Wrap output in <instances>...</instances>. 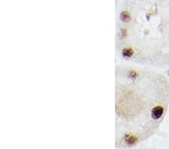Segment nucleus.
I'll return each instance as SVG.
<instances>
[{"label": "nucleus", "mask_w": 169, "mask_h": 149, "mask_svg": "<svg viewBox=\"0 0 169 149\" xmlns=\"http://www.w3.org/2000/svg\"><path fill=\"white\" fill-rule=\"evenodd\" d=\"M163 113H164V109L162 106L158 105L156 106L152 109L151 111V117L152 119L158 120L162 116Z\"/></svg>", "instance_id": "1"}, {"label": "nucleus", "mask_w": 169, "mask_h": 149, "mask_svg": "<svg viewBox=\"0 0 169 149\" xmlns=\"http://www.w3.org/2000/svg\"><path fill=\"white\" fill-rule=\"evenodd\" d=\"M120 20L124 23H128L131 20V16H130L129 13H128L127 11H123L120 14Z\"/></svg>", "instance_id": "2"}, {"label": "nucleus", "mask_w": 169, "mask_h": 149, "mask_svg": "<svg viewBox=\"0 0 169 149\" xmlns=\"http://www.w3.org/2000/svg\"><path fill=\"white\" fill-rule=\"evenodd\" d=\"M133 50L131 48H125L123 49V51H122V54H123V57H127V58L131 57V56L133 55Z\"/></svg>", "instance_id": "3"}, {"label": "nucleus", "mask_w": 169, "mask_h": 149, "mask_svg": "<svg viewBox=\"0 0 169 149\" xmlns=\"http://www.w3.org/2000/svg\"><path fill=\"white\" fill-rule=\"evenodd\" d=\"M125 142L129 144H134L135 142H136L137 141H138V139L136 138L135 136H130V135H128L126 136L125 138Z\"/></svg>", "instance_id": "4"}, {"label": "nucleus", "mask_w": 169, "mask_h": 149, "mask_svg": "<svg viewBox=\"0 0 169 149\" xmlns=\"http://www.w3.org/2000/svg\"><path fill=\"white\" fill-rule=\"evenodd\" d=\"M168 75H169V71H168Z\"/></svg>", "instance_id": "5"}]
</instances>
